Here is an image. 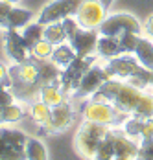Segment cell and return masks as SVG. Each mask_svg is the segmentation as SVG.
<instances>
[{"label":"cell","mask_w":153,"mask_h":160,"mask_svg":"<svg viewBox=\"0 0 153 160\" xmlns=\"http://www.w3.org/2000/svg\"><path fill=\"white\" fill-rule=\"evenodd\" d=\"M9 72V79H11V85H9V90L13 92L15 99H20V101H35L39 99V94H41V76H39V70L35 63L28 59L24 63H15L8 68Z\"/></svg>","instance_id":"1"},{"label":"cell","mask_w":153,"mask_h":160,"mask_svg":"<svg viewBox=\"0 0 153 160\" xmlns=\"http://www.w3.org/2000/svg\"><path fill=\"white\" fill-rule=\"evenodd\" d=\"M107 70L113 78L129 81L140 88H153V70L140 64L137 59L131 57V53H122L113 59H107Z\"/></svg>","instance_id":"2"},{"label":"cell","mask_w":153,"mask_h":160,"mask_svg":"<svg viewBox=\"0 0 153 160\" xmlns=\"http://www.w3.org/2000/svg\"><path fill=\"white\" fill-rule=\"evenodd\" d=\"M109 125L103 123H96V122H89L85 120L76 132L74 138V147H76L77 155L85 157V158H94L98 144L109 134Z\"/></svg>","instance_id":"3"},{"label":"cell","mask_w":153,"mask_h":160,"mask_svg":"<svg viewBox=\"0 0 153 160\" xmlns=\"http://www.w3.org/2000/svg\"><path fill=\"white\" fill-rule=\"evenodd\" d=\"M83 120L89 122H96V123H103V125H116V123H124L125 122V112L118 111L113 103L107 101H96V99H89L83 109Z\"/></svg>","instance_id":"4"},{"label":"cell","mask_w":153,"mask_h":160,"mask_svg":"<svg viewBox=\"0 0 153 160\" xmlns=\"http://www.w3.org/2000/svg\"><path fill=\"white\" fill-rule=\"evenodd\" d=\"M28 136L22 131L0 127V160H22L26 158Z\"/></svg>","instance_id":"5"},{"label":"cell","mask_w":153,"mask_h":160,"mask_svg":"<svg viewBox=\"0 0 153 160\" xmlns=\"http://www.w3.org/2000/svg\"><path fill=\"white\" fill-rule=\"evenodd\" d=\"M96 59H98V57H94V55H87V57H79V55H77L68 66H65L61 70L59 85H61L63 92H65L66 96H70V94L76 92L81 78L85 76V72L91 68L92 64L96 63Z\"/></svg>","instance_id":"6"},{"label":"cell","mask_w":153,"mask_h":160,"mask_svg":"<svg viewBox=\"0 0 153 160\" xmlns=\"http://www.w3.org/2000/svg\"><path fill=\"white\" fill-rule=\"evenodd\" d=\"M98 32H100V35H113V37H120L125 32L142 35V26L129 13H113V15L105 17V20L100 24Z\"/></svg>","instance_id":"7"},{"label":"cell","mask_w":153,"mask_h":160,"mask_svg":"<svg viewBox=\"0 0 153 160\" xmlns=\"http://www.w3.org/2000/svg\"><path fill=\"white\" fill-rule=\"evenodd\" d=\"M113 78V74L107 70V66H100L98 63H94L85 72V76L81 78V81H79V85H77L76 92L72 94L74 98H77V99H83V98H91L105 81H109Z\"/></svg>","instance_id":"8"},{"label":"cell","mask_w":153,"mask_h":160,"mask_svg":"<svg viewBox=\"0 0 153 160\" xmlns=\"http://www.w3.org/2000/svg\"><path fill=\"white\" fill-rule=\"evenodd\" d=\"M107 11L103 8V4L100 0H83L81 6L76 11V20L79 22L81 28H89V30H98L100 24L105 20Z\"/></svg>","instance_id":"9"},{"label":"cell","mask_w":153,"mask_h":160,"mask_svg":"<svg viewBox=\"0 0 153 160\" xmlns=\"http://www.w3.org/2000/svg\"><path fill=\"white\" fill-rule=\"evenodd\" d=\"M81 2L83 0H54L43 8V11L39 15V22L46 26L50 22H61L66 17H74L77 8L81 6Z\"/></svg>","instance_id":"10"},{"label":"cell","mask_w":153,"mask_h":160,"mask_svg":"<svg viewBox=\"0 0 153 160\" xmlns=\"http://www.w3.org/2000/svg\"><path fill=\"white\" fill-rule=\"evenodd\" d=\"M4 50H6V55L9 59H13L15 63H24L31 55L22 33H18L17 30H6V33H4Z\"/></svg>","instance_id":"11"},{"label":"cell","mask_w":153,"mask_h":160,"mask_svg":"<svg viewBox=\"0 0 153 160\" xmlns=\"http://www.w3.org/2000/svg\"><path fill=\"white\" fill-rule=\"evenodd\" d=\"M74 120V109L70 105V101H63L59 105L52 107V118L50 123L46 125V132H61L65 129H68L72 125Z\"/></svg>","instance_id":"12"},{"label":"cell","mask_w":153,"mask_h":160,"mask_svg":"<svg viewBox=\"0 0 153 160\" xmlns=\"http://www.w3.org/2000/svg\"><path fill=\"white\" fill-rule=\"evenodd\" d=\"M111 140L114 145V158L125 160V158H138V142L129 138L124 131H113L111 129Z\"/></svg>","instance_id":"13"},{"label":"cell","mask_w":153,"mask_h":160,"mask_svg":"<svg viewBox=\"0 0 153 160\" xmlns=\"http://www.w3.org/2000/svg\"><path fill=\"white\" fill-rule=\"evenodd\" d=\"M98 39H100V32L98 30H89V28H81L77 35L68 41L72 44V48L76 50V53L79 57H87L92 55L96 48H98Z\"/></svg>","instance_id":"14"},{"label":"cell","mask_w":153,"mask_h":160,"mask_svg":"<svg viewBox=\"0 0 153 160\" xmlns=\"http://www.w3.org/2000/svg\"><path fill=\"white\" fill-rule=\"evenodd\" d=\"M30 59L33 61V63H35L37 70H39V76H41V85L59 83V78H61V66L55 63L52 57L41 59V57L30 55Z\"/></svg>","instance_id":"15"},{"label":"cell","mask_w":153,"mask_h":160,"mask_svg":"<svg viewBox=\"0 0 153 160\" xmlns=\"http://www.w3.org/2000/svg\"><path fill=\"white\" fill-rule=\"evenodd\" d=\"M96 52H98V55L102 59H113V57L124 53L120 39L118 37H113V35H100Z\"/></svg>","instance_id":"16"},{"label":"cell","mask_w":153,"mask_h":160,"mask_svg":"<svg viewBox=\"0 0 153 160\" xmlns=\"http://www.w3.org/2000/svg\"><path fill=\"white\" fill-rule=\"evenodd\" d=\"M31 18H33V13L30 9L13 8L9 11V15L6 17V20L2 22V28L4 30H18V28H24L26 24H30Z\"/></svg>","instance_id":"17"},{"label":"cell","mask_w":153,"mask_h":160,"mask_svg":"<svg viewBox=\"0 0 153 160\" xmlns=\"http://www.w3.org/2000/svg\"><path fill=\"white\" fill-rule=\"evenodd\" d=\"M39 99H43L46 105H50V107H55V105H59L63 101H66V94L63 92L59 83H50V85H43L41 87Z\"/></svg>","instance_id":"18"},{"label":"cell","mask_w":153,"mask_h":160,"mask_svg":"<svg viewBox=\"0 0 153 160\" xmlns=\"http://www.w3.org/2000/svg\"><path fill=\"white\" fill-rule=\"evenodd\" d=\"M135 57H137V61L140 64H144L146 68L153 70V41L150 37L140 35L137 50H135Z\"/></svg>","instance_id":"19"},{"label":"cell","mask_w":153,"mask_h":160,"mask_svg":"<svg viewBox=\"0 0 153 160\" xmlns=\"http://www.w3.org/2000/svg\"><path fill=\"white\" fill-rule=\"evenodd\" d=\"M30 116L37 125L46 129V125L50 123V118H52V107L46 105L43 99H35L30 105Z\"/></svg>","instance_id":"20"},{"label":"cell","mask_w":153,"mask_h":160,"mask_svg":"<svg viewBox=\"0 0 153 160\" xmlns=\"http://www.w3.org/2000/svg\"><path fill=\"white\" fill-rule=\"evenodd\" d=\"M76 57H77V53H76V50L72 48V44H63V42L57 44L54 48V53H52V59L61 66V70L65 66H68Z\"/></svg>","instance_id":"21"},{"label":"cell","mask_w":153,"mask_h":160,"mask_svg":"<svg viewBox=\"0 0 153 160\" xmlns=\"http://www.w3.org/2000/svg\"><path fill=\"white\" fill-rule=\"evenodd\" d=\"M43 35H45V24H41L39 20H37V22H31V24H26L24 30H22V37H24V41H26L30 52H31V48L43 39Z\"/></svg>","instance_id":"22"},{"label":"cell","mask_w":153,"mask_h":160,"mask_svg":"<svg viewBox=\"0 0 153 160\" xmlns=\"http://www.w3.org/2000/svg\"><path fill=\"white\" fill-rule=\"evenodd\" d=\"M43 39H46L48 42H52V44H61L66 41V32H65V28H63V22H50V24H46L45 26V35H43Z\"/></svg>","instance_id":"23"},{"label":"cell","mask_w":153,"mask_h":160,"mask_svg":"<svg viewBox=\"0 0 153 160\" xmlns=\"http://www.w3.org/2000/svg\"><path fill=\"white\" fill-rule=\"evenodd\" d=\"M45 158H48L46 145L41 140L28 136V142H26V160H45Z\"/></svg>","instance_id":"24"},{"label":"cell","mask_w":153,"mask_h":160,"mask_svg":"<svg viewBox=\"0 0 153 160\" xmlns=\"http://www.w3.org/2000/svg\"><path fill=\"white\" fill-rule=\"evenodd\" d=\"M109 132H111V131H109ZM94 158H100V160H113L114 158V145H113V140H111V134H107V136L98 144V149H96Z\"/></svg>","instance_id":"25"},{"label":"cell","mask_w":153,"mask_h":160,"mask_svg":"<svg viewBox=\"0 0 153 160\" xmlns=\"http://www.w3.org/2000/svg\"><path fill=\"white\" fill-rule=\"evenodd\" d=\"M22 116H24V111L15 103L2 107V122L4 123H17L22 120Z\"/></svg>","instance_id":"26"},{"label":"cell","mask_w":153,"mask_h":160,"mask_svg":"<svg viewBox=\"0 0 153 160\" xmlns=\"http://www.w3.org/2000/svg\"><path fill=\"white\" fill-rule=\"evenodd\" d=\"M131 116H140V118H151L153 116V96L151 94H144L142 99H140V103H138V107L135 109V112L131 114Z\"/></svg>","instance_id":"27"},{"label":"cell","mask_w":153,"mask_h":160,"mask_svg":"<svg viewBox=\"0 0 153 160\" xmlns=\"http://www.w3.org/2000/svg\"><path fill=\"white\" fill-rule=\"evenodd\" d=\"M118 39H120V44H122L124 53H135V50H137V44H138V39H140V35H138V33L125 32V33H122V35H120Z\"/></svg>","instance_id":"28"},{"label":"cell","mask_w":153,"mask_h":160,"mask_svg":"<svg viewBox=\"0 0 153 160\" xmlns=\"http://www.w3.org/2000/svg\"><path fill=\"white\" fill-rule=\"evenodd\" d=\"M54 48H55V44H52V42H48L46 39H41L33 48H31V55H35V57H41V59H46V57H52V53H54Z\"/></svg>","instance_id":"29"},{"label":"cell","mask_w":153,"mask_h":160,"mask_svg":"<svg viewBox=\"0 0 153 160\" xmlns=\"http://www.w3.org/2000/svg\"><path fill=\"white\" fill-rule=\"evenodd\" d=\"M61 22H63L65 32H66V41H72V39L77 35V32L81 30L79 22L76 20V17H66V18H63Z\"/></svg>","instance_id":"30"},{"label":"cell","mask_w":153,"mask_h":160,"mask_svg":"<svg viewBox=\"0 0 153 160\" xmlns=\"http://www.w3.org/2000/svg\"><path fill=\"white\" fill-rule=\"evenodd\" d=\"M138 158H151L153 160V138L142 140L138 144Z\"/></svg>","instance_id":"31"},{"label":"cell","mask_w":153,"mask_h":160,"mask_svg":"<svg viewBox=\"0 0 153 160\" xmlns=\"http://www.w3.org/2000/svg\"><path fill=\"white\" fill-rule=\"evenodd\" d=\"M150 138H153V116L151 118H144L142 127H140V142L142 140H150Z\"/></svg>","instance_id":"32"},{"label":"cell","mask_w":153,"mask_h":160,"mask_svg":"<svg viewBox=\"0 0 153 160\" xmlns=\"http://www.w3.org/2000/svg\"><path fill=\"white\" fill-rule=\"evenodd\" d=\"M11 103H15L13 92H11L8 87H0V109L6 107V105H11Z\"/></svg>","instance_id":"33"},{"label":"cell","mask_w":153,"mask_h":160,"mask_svg":"<svg viewBox=\"0 0 153 160\" xmlns=\"http://www.w3.org/2000/svg\"><path fill=\"white\" fill-rule=\"evenodd\" d=\"M13 9V4L11 2H6V0H0V24L6 20V17L9 15V11Z\"/></svg>","instance_id":"34"},{"label":"cell","mask_w":153,"mask_h":160,"mask_svg":"<svg viewBox=\"0 0 153 160\" xmlns=\"http://www.w3.org/2000/svg\"><path fill=\"white\" fill-rule=\"evenodd\" d=\"M9 85H11L9 72H8V68H6L4 64L0 63V87H8V88H9Z\"/></svg>","instance_id":"35"},{"label":"cell","mask_w":153,"mask_h":160,"mask_svg":"<svg viewBox=\"0 0 153 160\" xmlns=\"http://www.w3.org/2000/svg\"><path fill=\"white\" fill-rule=\"evenodd\" d=\"M144 33L150 37V39H153V15L148 17V20H146V30H144Z\"/></svg>","instance_id":"36"},{"label":"cell","mask_w":153,"mask_h":160,"mask_svg":"<svg viewBox=\"0 0 153 160\" xmlns=\"http://www.w3.org/2000/svg\"><path fill=\"white\" fill-rule=\"evenodd\" d=\"M100 2L103 4V8H105V9H109V8L113 6V2H114V0H100Z\"/></svg>","instance_id":"37"},{"label":"cell","mask_w":153,"mask_h":160,"mask_svg":"<svg viewBox=\"0 0 153 160\" xmlns=\"http://www.w3.org/2000/svg\"><path fill=\"white\" fill-rule=\"evenodd\" d=\"M6 2H11V4H18V2H22V0H6Z\"/></svg>","instance_id":"38"},{"label":"cell","mask_w":153,"mask_h":160,"mask_svg":"<svg viewBox=\"0 0 153 160\" xmlns=\"http://www.w3.org/2000/svg\"><path fill=\"white\" fill-rule=\"evenodd\" d=\"M0 122H2V109H0Z\"/></svg>","instance_id":"39"}]
</instances>
